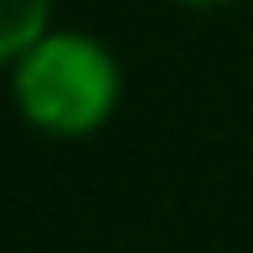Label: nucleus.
I'll return each instance as SVG.
<instances>
[{
    "label": "nucleus",
    "instance_id": "nucleus-2",
    "mask_svg": "<svg viewBox=\"0 0 253 253\" xmlns=\"http://www.w3.org/2000/svg\"><path fill=\"white\" fill-rule=\"evenodd\" d=\"M52 31V0H0V67Z\"/></svg>",
    "mask_w": 253,
    "mask_h": 253
},
{
    "label": "nucleus",
    "instance_id": "nucleus-3",
    "mask_svg": "<svg viewBox=\"0 0 253 253\" xmlns=\"http://www.w3.org/2000/svg\"><path fill=\"white\" fill-rule=\"evenodd\" d=\"M181 5H227V0H181Z\"/></svg>",
    "mask_w": 253,
    "mask_h": 253
},
{
    "label": "nucleus",
    "instance_id": "nucleus-1",
    "mask_svg": "<svg viewBox=\"0 0 253 253\" xmlns=\"http://www.w3.org/2000/svg\"><path fill=\"white\" fill-rule=\"evenodd\" d=\"M124 78L114 52L88 31H47L10 62V98L31 129L88 140L114 119Z\"/></svg>",
    "mask_w": 253,
    "mask_h": 253
}]
</instances>
